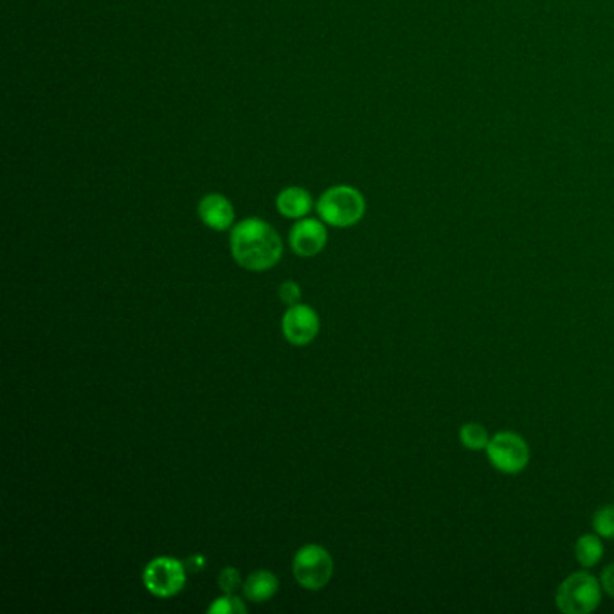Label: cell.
I'll return each mask as SVG.
<instances>
[{
  "label": "cell",
  "mask_w": 614,
  "mask_h": 614,
  "mask_svg": "<svg viewBox=\"0 0 614 614\" xmlns=\"http://www.w3.org/2000/svg\"><path fill=\"white\" fill-rule=\"evenodd\" d=\"M145 587L154 596L170 598L179 595L186 584V568L181 560L173 557H157L143 573Z\"/></svg>",
  "instance_id": "obj_6"
},
{
  "label": "cell",
  "mask_w": 614,
  "mask_h": 614,
  "mask_svg": "<svg viewBox=\"0 0 614 614\" xmlns=\"http://www.w3.org/2000/svg\"><path fill=\"white\" fill-rule=\"evenodd\" d=\"M209 614H244L247 613V607L244 602L235 595H226L222 598H217L213 604L209 605Z\"/></svg>",
  "instance_id": "obj_15"
},
{
  "label": "cell",
  "mask_w": 614,
  "mask_h": 614,
  "mask_svg": "<svg viewBox=\"0 0 614 614\" xmlns=\"http://www.w3.org/2000/svg\"><path fill=\"white\" fill-rule=\"evenodd\" d=\"M278 589H280L278 577L267 569H260V571L251 573L245 580L244 595L254 604H262V602L271 600L272 596L278 593Z\"/></svg>",
  "instance_id": "obj_10"
},
{
  "label": "cell",
  "mask_w": 614,
  "mask_h": 614,
  "mask_svg": "<svg viewBox=\"0 0 614 614\" xmlns=\"http://www.w3.org/2000/svg\"><path fill=\"white\" fill-rule=\"evenodd\" d=\"M575 557L582 568L596 566L604 557V544L600 541V535L587 533V535L578 537L577 544H575Z\"/></svg>",
  "instance_id": "obj_12"
},
{
  "label": "cell",
  "mask_w": 614,
  "mask_h": 614,
  "mask_svg": "<svg viewBox=\"0 0 614 614\" xmlns=\"http://www.w3.org/2000/svg\"><path fill=\"white\" fill-rule=\"evenodd\" d=\"M199 217L209 229L227 231L235 222V209L224 195L211 193L200 200Z\"/></svg>",
  "instance_id": "obj_9"
},
{
  "label": "cell",
  "mask_w": 614,
  "mask_h": 614,
  "mask_svg": "<svg viewBox=\"0 0 614 614\" xmlns=\"http://www.w3.org/2000/svg\"><path fill=\"white\" fill-rule=\"evenodd\" d=\"M231 253L247 271H269L281 260L283 242L271 224L260 218H247L231 231Z\"/></svg>",
  "instance_id": "obj_1"
},
{
  "label": "cell",
  "mask_w": 614,
  "mask_h": 614,
  "mask_svg": "<svg viewBox=\"0 0 614 614\" xmlns=\"http://www.w3.org/2000/svg\"><path fill=\"white\" fill-rule=\"evenodd\" d=\"M328 233L316 218H303L290 231V247L298 256H316L325 249Z\"/></svg>",
  "instance_id": "obj_8"
},
{
  "label": "cell",
  "mask_w": 614,
  "mask_h": 614,
  "mask_svg": "<svg viewBox=\"0 0 614 614\" xmlns=\"http://www.w3.org/2000/svg\"><path fill=\"white\" fill-rule=\"evenodd\" d=\"M600 602L602 584L587 571H577L564 578L555 593V604L564 614L593 613Z\"/></svg>",
  "instance_id": "obj_3"
},
{
  "label": "cell",
  "mask_w": 614,
  "mask_h": 614,
  "mask_svg": "<svg viewBox=\"0 0 614 614\" xmlns=\"http://www.w3.org/2000/svg\"><path fill=\"white\" fill-rule=\"evenodd\" d=\"M593 530L596 535L604 537V539H614V506L607 505L600 508L593 515Z\"/></svg>",
  "instance_id": "obj_14"
},
{
  "label": "cell",
  "mask_w": 614,
  "mask_h": 614,
  "mask_svg": "<svg viewBox=\"0 0 614 614\" xmlns=\"http://www.w3.org/2000/svg\"><path fill=\"white\" fill-rule=\"evenodd\" d=\"M487 458L490 465L506 476L521 474L530 463V447L521 434L503 431L490 438Z\"/></svg>",
  "instance_id": "obj_4"
},
{
  "label": "cell",
  "mask_w": 614,
  "mask_h": 614,
  "mask_svg": "<svg viewBox=\"0 0 614 614\" xmlns=\"http://www.w3.org/2000/svg\"><path fill=\"white\" fill-rule=\"evenodd\" d=\"M319 326L321 323L316 310L301 303L296 307H289L281 321V330L285 339L294 346H307L312 343L319 334Z\"/></svg>",
  "instance_id": "obj_7"
},
{
  "label": "cell",
  "mask_w": 614,
  "mask_h": 614,
  "mask_svg": "<svg viewBox=\"0 0 614 614\" xmlns=\"http://www.w3.org/2000/svg\"><path fill=\"white\" fill-rule=\"evenodd\" d=\"M600 584H602V589H604L605 593L614 598V564L607 566V568L602 571Z\"/></svg>",
  "instance_id": "obj_18"
},
{
  "label": "cell",
  "mask_w": 614,
  "mask_h": 614,
  "mask_svg": "<svg viewBox=\"0 0 614 614\" xmlns=\"http://www.w3.org/2000/svg\"><path fill=\"white\" fill-rule=\"evenodd\" d=\"M276 206L285 218H303L307 217L312 209V197L307 190L292 186L281 191L276 199Z\"/></svg>",
  "instance_id": "obj_11"
},
{
  "label": "cell",
  "mask_w": 614,
  "mask_h": 614,
  "mask_svg": "<svg viewBox=\"0 0 614 614\" xmlns=\"http://www.w3.org/2000/svg\"><path fill=\"white\" fill-rule=\"evenodd\" d=\"M317 213L330 226L352 227L364 217L366 200L352 186H334L321 195Z\"/></svg>",
  "instance_id": "obj_2"
},
{
  "label": "cell",
  "mask_w": 614,
  "mask_h": 614,
  "mask_svg": "<svg viewBox=\"0 0 614 614\" xmlns=\"http://www.w3.org/2000/svg\"><path fill=\"white\" fill-rule=\"evenodd\" d=\"M460 442L469 451H483L487 449L490 436L483 425L478 422H469V424L461 425Z\"/></svg>",
  "instance_id": "obj_13"
},
{
  "label": "cell",
  "mask_w": 614,
  "mask_h": 614,
  "mask_svg": "<svg viewBox=\"0 0 614 614\" xmlns=\"http://www.w3.org/2000/svg\"><path fill=\"white\" fill-rule=\"evenodd\" d=\"M218 586L226 595H235L236 589L242 586V577H240L238 569H222V573L218 575Z\"/></svg>",
  "instance_id": "obj_16"
},
{
  "label": "cell",
  "mask_w": 614,
  "mask_h": 614,
  "mask_svg": "<svg viewBox=\"0 0 614 614\" xmlns=\"http://www.w3.org/2000/svg\"><path fill=\"white\" fill-rule=\"evenodd\" d=\"M292 571L299 586L317 591L334 577V559L323 546L308 544L296 553Z\"/></svg>",
  "instance_id": "obj_5"
},
{
  "label": "cell",
  "mask_w": 614,
  "mask_h": 614,
  "mask_svg": "<svg viewBox=\"0 0 614 614\" xmlns=\"http://www.w3.org/2000/svg\"><path fill=\"white\" fill-rule=\"evenodd\" d=\"M280 298L287 307H296L301 299V289L296 281H285L281 283Z\"/></svg>",
  "instance_id": "obj_17"
}]
</instances>
